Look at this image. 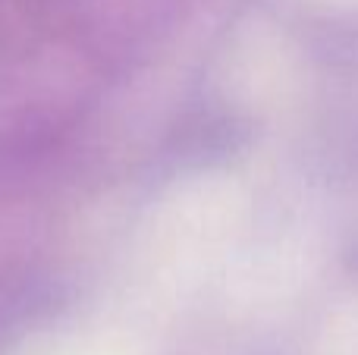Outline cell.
<instances>
[{"instance_id": "obj_1", "label": "cell", "mask_w": 358, "mask_h": 355, "mask_svg": "<svg viewBox=\"0 0 358 355\" xmlns=\"http://www.w3.org/2000/svg\"><path fill=\"white\" fill-rule=\"evenodd\" d=\"M63 0H0V60L22 57L54 31Z\"/></svg>"}]
</instances>
